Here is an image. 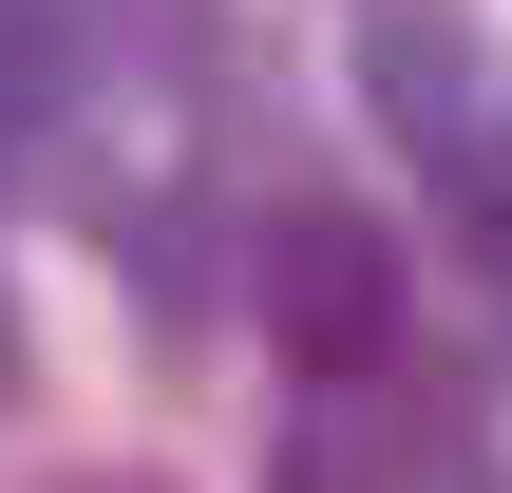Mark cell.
<instances>
[{"mask_svg": "<svg viewBox=\"0 0 512 493\" xmlns=\"http://www.w3.org/2000/svg\"><path fill=\"white\" fill-rule=\"evenodd\" d=\"M266 323H285L323 380H361V361H380V323H399L380 228H361V209H285V228H266Z\"/></svg>", "mask_w": 512, "mask_h": 493, "instance_id": "6da1fadb", "label": "cell"}, {"mask_svg": "<svg viewBox=\"0 0 512 493\" xmlns=\"http://www.w3.org/2000/svg\"><path fill=\"white\" fill-rule=\"evenodd\" d=\"M361 76H380V114H399V133H437V152H456V114H475V95H456V76H475L456 0H380V19H361Z\"/></svg>", "mask_w": 512, "mask_h": 493, "instance_id": "7a4b0ae2", "label": "cell"}, {"mask_svg": "<svg viewBox=\"0 0 512 493\" xmlns=\"http://www.w3.org/2000/svg\"><path fill=\"white\" fill-rule=\"evenodd\" d=\"M57 493H171V475H57Z\"/></svg>", "mask_w": 512, "mask_h": 493, "instance_id": "3957f363", "label": "cell"}]
</instances>
